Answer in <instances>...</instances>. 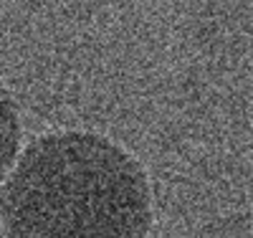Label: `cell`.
<instances>
[{"mask_svg":"<svg viewBox=\"0 0 253 238\" xmlns=\"http://www.w3.org/2000/svg\"><path fill=\"white\" fill-rule=\"evenodd\" d=\"M0 223L15 238L150 236L152 188L119 142L76 129L28 142L0 183Z\"/></svg>","mask_w":253,"mask_h":238,"instance_id":"obj_1","label":"cell"},{"mask_svg":"<svg viewBox=\"0 0 253 238\" xmlns=\"http://www.w3.org/2000/svg\"><path fill=\"white\" fill-rule=\"evenodd\" d=\"M20 135H23V129H20V114H18L15 99L10 89L3 84V79H0V183L5 180V175L10 172L18 157Z\"/></svg>","mask_w":253,"mask_h":238,"instance_id":"obj_2","label":"cell"}]
</instances>
